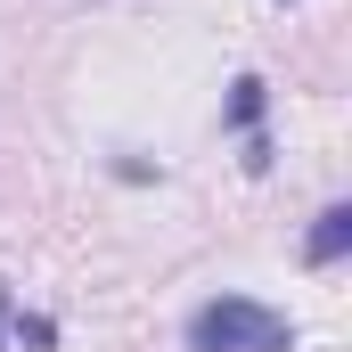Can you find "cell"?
<instances>
[{"label":"cell","instance_id":"obj_1","mask_svg":"<svg viewBox=\"0 0 352 352\" xmlns=\"http://www.w3.org/2000/svg\"><path fill=\"white\" fill-rule=\"evenodd\" d=\"M188 352H295V320L254 295H213L188 320Z\"/></svg>","mask_w":352,"mask_h":352},{"label":"cell","instance_id":"obj_2","mask_svg":"<svg viewBox=\"0 0 352 352\" xmlns=\"http://www.w3.org/2000/svg\"><path fill=\"white\" fill-rule=\"evenodd\" d=\"M344 254H352V205H328V213L311 221V238H303V263L328 270V263H344Z\"/></svg>","mask_w":352,"mask_h":352},{"label":"cell","instance_id":"obj_3","mask_svg":"<svg viewBox=\"0 0 352 352\" xmlns=\"http://www.w3.org/2000/svg\"><path fill=\"white\" fill-rule=\"evenodd\" d=\"M254 115H263V74H238L230 82V131H246Z\"/></svg>","mask_w":352,"mask_h":352},{"label":"cell","instance_id":"obj_4","mask_svg":"<svg viewBox=\"0 0 352 352\" xmlns=\"http://www.w3.org/2000/svg\"><path fill=\"white\" fill-rule=\"evenodd\" d=\"M16 344H33V352H50V344H58V328H50V320H25V311H16Z\"/></svg>","mask_w":352,"mask_h":352},{"label":"cell","instance_id":"obj_5","mask_svg":"<svg viewBox=\"0 0 352 352\" xmlns=\"http://www.w3.org/2000/svg\"><path fill=\"white\" fill-rule=\"evenodd\" d=\"M0 311H8V278H0Z\"/></svg>","mask_w":352,"mask_h":352}]
</instances>
